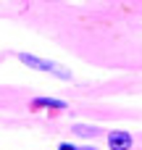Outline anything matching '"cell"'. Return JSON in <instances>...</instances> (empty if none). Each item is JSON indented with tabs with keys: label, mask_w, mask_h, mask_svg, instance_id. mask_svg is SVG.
I'll use <instances>...</instances> for the list:
<instances>
[{
	"label": "cell",
	"mask_w": 142,
	"mask_h": 150,
	"mask_svg": "<svg viewBox=\"0 0 142 150\" xmlns=\"http://www.w3.org/2000/svg\"><path fill=\"white\" fill-rule=\"evenodd\" d=\"M18 58H21L26 66L37 69V71H50V74H55V76H61V79H69V76H71L63 66H58V63H53V61H45V58H37V55H26V53H21Z\"/></svg>",
	"instance_id": "cell-1"
},
{
	"label": "cell",
	"mask_w": 142,
	"mask_h": 150,
	"mask_svg": "<svg viewBox=\"0 0 142 150\" xmlns=\"http://www.w3.org/2000/svg\"><path fill=\"white\" fill-rule=\"evenodd\" d=\"M108 145L113 150H129L132 148V134L129 132H111L108 134Z\"/></svg>",
	"instance_id": "cell-2"
},
{
	"label": "cell",
	"mask_w": 142,
	"mask_h": 150,
	"mask_svg": "<svg viewBox=\"0 0 142 150\" xmlns=\"http://www.w3.org/2000/svg\"><path fill=\"white\" fill-rule=\"evenodd\" d=\"M34 105H45V108H58V111H66V103L63 100H53V98H37Z\"/></svg>",
	"instance_id": "cell-3"
},
{
	"label": "cell",
	"mask_w": 142,
	"mask_h": 150,
	"mask_svg": "<svg viewBox=\"0 0 142 150\" xmlns=\"http://www.w3.org/2000/svg\"><path fill=\"white\" fill-rule=\"evenodd\" d=\"M76 134H82V137H90V134H95V129H90V127H76Z\"/></svg>",
	"instance_id": "cell-4"
},
{
	"label": "cell",
	"mask_w": 142,
	"mask_h": 150,
	"mask_svg": "<svg viewBox=\"0 0 142 150\" xmlns=\"http://www.w3.org/2000/svg\"><path fill=\"white\" fill-rule=\"evenodd\" d=\"M61 150H76V148H74V145H69V142H63V145H61Z\"/></svg>",
	"instance_id": "cell-5"
}]
</instances>
